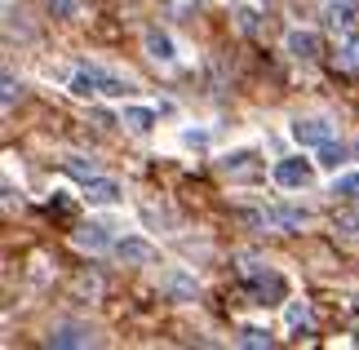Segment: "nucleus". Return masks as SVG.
Instances as JSON below:
<instances>
[{
    "instance_id": "f257e3e1",
    "label": "nucleus",
    "mask_w": 359,
    "mask_h": 350,
    "mask_svg": "<svg viewBox=\"0 0 359 350\" xmlns=\"http://www.w3.org/2000/svg\"><path fill=\"white\" fill-rule=\"evenodd\" d=\"M293 142L297 147H324V142H333V124L328 120H297L293 124Z\"/></svg>"
},
{
    "instance_id": "f03ea898",
    "label": "nucleus",
    "mask_w": 359,
    "mask_h": 350,
    "mask_svg": "<svg viewBox=\"0 0 359 350\" xmlns=\"http://www.w3.org/2000/svg\"><path fill=\"white\" fill-rule=\"evenodd\" d=\"M116 257L120 262H133V266H147V262H156V244L129 235V240H116Z\"/></svg>"
},
{
    "instance_id": "7ed1b4c3",
    "label": "nucleus",
    "mask_w": 359,
    "mask_h": 350,
    "mask_svg": "<svg viewBox=\"0 0 359 350\" xmlns=\"http://www.w3.org/2000/svg\"><path fill=\"white\" fill-rule=\"evenodd\" d=\"M311 164L306 160H280L275 164V182H280V187H311Z\"/></svg>"
},
{
    "instance_id": "20e7f679",
    "label": "nucleus",
    "mask_w": 359,
    "mask_h": 350,
    "mask_svg": "<svg viewBox=\"0 0 359 350\" xmlns=\"http://www.w3.org/2000/svg\"><path fill=\"white\" fill-rule=\"evenodd\" d=\"M248 288H253L257 297H262V306H266V297H271V302H284V279L275 275V271H266V275H253V279H248Z\"/></svg>"
},
{
    "instance_id": "39448f33",
    "label": "nucleus",
    "mask_w": 359,
    "mask_h": 350,
    "mask_svg": "<svg viewBox=\"0 0 359 350\" xmlns=\"http://www.w3.org/2000/svg\"><path fill=\"white\" fill-rule=\"evenodd\" d=\"M85 200L89 204H116L120 200V187H116L111 177H89L85 182Z\"/></svg>"
},
{
    "instance_id": "423d86ee",
    "label": "nucleus",
    "mask_w": 359,
    "mask_h": 350,
    "mask_svg": "<svg viewBox=\"0 0 359 350\" xmlns=\"http://www.w3.org/2000/svg\"><path fill=\"white\" fill-rule=\"evenodd\" d=\"M288 53L293 58H320V36L315 32H288Z\"/></svg>"
},
{
    "instance_id": "0eeeda50",
    "label": "nucleus",
    "mask_w": 359,
    "mask_h": 350,
    "mask_svg": "<svg viewBox=\"0 0 359 350\" xmlns=\"http://www.w3.org/2000/svg\"><path fill=\"white\" fill-rule=\"evenodd\" d=\"M147 53H151L156 62H173V58H177V53H173V40L164 36L160 27H147Z\"/></svg>"
},
{
    "instance_id": "6e6552de",
    "label": "nucleus",
    "mask_w": 359,
    "mask_h": 350,
    "mask_svg": "<svg viewBox=\"0 0 359 350\" xmlns=\"http://www.w3.org/2000/svg\"><path fill=\"white\" fill-rule=\"evenodd\" d=\"M257 156H253V151H236V156H226L222 160V173L226 177H253L257 173V164H253Z\"/></svg>"
},
{
    "instance_id": "1a4fd4ad",
    "label": "nucleus",
    "mask_w": 359,
    "mask_h": 350,
    "mask_svg": "<svg viewBox=\"0 0 359 350\" xmlns=\"http://www.w3.org/2000/svg\"><path fill=\"white\" fill-rule=\"evenodd\" d=\"M76 248H89V253H102V248H116L111 240H107L102 227H80L76 231Z\"/></svg>"
},
{
    "instance_id": "9d476101",
    "label": "nucleus",
    "mask_w": 359,
    "mask_h": 350,
    "mask_svg": "<svg viewBox=\"0 0 359 350\" xmlns=\"http://www.w3.org/2000/svg\"><path fill=\"white\" fill-rule=\"evenodd\" d=\"M49 346H58V350H67V346H89V332L76 328V324H62V328L49 332Z\"/></svg>"
},
{
    "instance_id": "9b49d317",
    "label": "nucleus",
    "mask_w": 359,
    "mask_h": 350,
    "mask_svg": "<svg viewBox=\"0 0 359 350\" xmlns=\"http://www.w3.org/2000/svg\"><path fill=\"white\" fill-rule=\"evenodd\" d=\"M120 124H129L133 133H147L151 124H156V111H151V107H124V116H120Z\"/></svg>"
},
{
    "instance_id": "f8f14e48",
    "label": "nucleus",
    "mask_w": 359,
    "mask_h": 350,
    "mask_svg": "<svg viewBox=\"0 0 359 350\" xmlns=\"http://www.w3.org/2000/svg\"><path fill=\"white\" fill-rule=\"evenodd\" d=\"M266 222H275V227H306V208H271Z\"/></svg>"
},
{
    "instance_id": "ddd939ff",
    "label": "nucleus",
    "mask_w": 359,
    "mask_h": 350,
    "mask_svg": "<svg viewBox=\"0 0 359 350\" xmlns=\"http://www.w3.org/2000/svg\"><path fill=\"white\" fill-rule=\"evenodd\" d=\"M164 288H169L173 297H182V302H191V297L200 292V288H196V279H187V275H177V271L169 275V284H164Z\"/></svg>"
},
{
    "instance_id": "4468645a",
    "label": "nucleus",
    "mask_w": 359,
    "mask_h": 350,
    "mask_svg": "<svg viewBox=\"0 0 359 350\" xmlns=\"http://www.w3.org/2000/svg\"><path fill=\"white\" fill-rule=\"evenodd\" d=\"M346 156H351V151L341 147V142H324V147H320V164H324V169H337V164H346Z\"/></svg>"
},
{
    "instance_id": "2eb2a0df",
    "label": "nucleus",
    "mask_w": 359,
    "mask_h": 350,
    "mask_svg": "<svg viewBox=\"0 0 359 350\" xmlns=\"http://www.w3.org/2000/svg\"><path fill=\"white\" fill-rule=\"evenodd\" d=\"M72 93L76 97H89V93H98V72H76V80H72Z\"/></svg>"
},
{
    "instance_id": "dca6fc26",
    "label": "nucleus",
    "mask_w": 359,
    "mask_h": 350,
    "mask_svg": "<svg viewBox=\"0 0 359 350\" xmlns=\"http://www.w3.org/2000/svg\"><path fill=\"white\" fill-rule=\"evenodd\" d=\"M333 195H346V200H359V173H341V177H333Z\"/></svg>"
},
{
    "instance_id": "f3484780",
    "label": "nucleus",
    "mask_w": 359,
    "mask_h": 350,
    "mask_svg": "<svg viewBox=\"0 0 359 350\" xmlns=\"http://www.w3.org/2000/svg\"><path fill=\"white\" fill-rule=\"evenodd\" d=\"M333 231L346 235V240H355V235H359V213H337L333 217Z\"/></svg>"
},
{
    "instance_id": "a211bd4d",
    "label": "nucleus",
    "mask_w": 359,
    "mask_h": 350,
    "mask_svg": "<svg viewBox=\"0 0 359 350\" xmlns=\"http://www.w3.org/2000/svg\"><path fill=\"white\" fill-rule=\"evenodd\" d=\"M337 62H341V67H351V72H359V40H355V36L337 49Z\"/></svg>"
},
{
    "instance_id": "6ab92c4d",
    "label": "nucleus",
    "mask_w": 359,
    "mask_h": 350,
    "mask_svg": "<svg viewBox=\"0 0 359 350\" xmlns=\"http://www.w3.org/2000/svg\"><path fill=\"white\" fill-rule=\"evenodd\" d=\"M67 173H76V177H98V173H93V160H85V156H67Z\"/></svg>"
},
{
    "instance_id": "aec40b11",
    "label": "nucleus",
    "mask_w": 359,
    "mask_h": 350,
    "mask_svg": "<svg viewBox=\"0 0 359 350\" xmlns=\"http://www.w3.org/2000/svg\"><path fill=\"white\" fill-rule=\"evenodd\" d=\"M240 346H248V350L271 346V332H262V328H244V332H240Z\"/></svg>"
},
{
    "instance_id": "412c9836",
    "label": "nucleus",
    "mask_w": 359,
    "mask_h": 350,
    "mask_svg": "<svg viewBox=\"0 0 359 350\" xmlns=\"http://www.w3.org/2000/svg\"><path fill=\"white\" fill-rule=\"evenodd\" d=\"M49 9H53V18H76L80 0H49Z\"/></svg>"
},
{
    "instance_id": "4be33fe9",
    "label": "nucleus",
    "mask_w": 359,
    "mask_h": 350,
    "mask_svg": "<svg viewBox=\"0 0 359 350\" xmlns=\"http://www.w3.org/2000/svg\"><path fill=\"white\" fill-rule=\"evenodd\" d=\"M240 32H248V36L257 32V9H253V5H244V9H240Z\"/></svg>"
},
{
    "instance_id": "5701e85b",
    "label": "nucleus",
    "mask_w": 359,
    "mask_h": 350,
    "mask_svg": "<svg viewBox=\"0 0 359 350\" xmlns=\"http://www.w3.org/2000/svg\"><path fill=\"white\" fill-rule=\"evenodd\" d=\"M0 97H5V107H13V97H18V80H13V72H5V93Z\"/></svg>"
},
{
    "instance_id": "b1692460",
    "label": "nucleus",
    "mask_w": 359,
    "mask_h": 350,
    "mask_svg": "<svg viewBox=\"0 0 359 350\" xmlns=\"http://www.w3.org/2000/svg\"><path fill=\"white\" fill-rule=\"evenodd\" d=\"M355 315H359V302H355Z\"/></svg>"
},
{
    "instance_id": "393cba45",
    "label": "nucleus",
    "mask_w": 359,
    "mask_h": 350,
    "mask_svg": "<svg viewBox=\"0 0 359 350\" xmlns=\"http://www.w3.org/2000/svg\"><path fill=\"white\" fill-rule=\"evenodd\" d=\"M328 5H337V0H328Z\"/></svg>"
}]
</instances>
